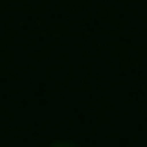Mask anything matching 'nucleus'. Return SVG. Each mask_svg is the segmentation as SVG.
Returning <instances> with one entry per match:
<instances>
[{
    "mask_svg": "<svg viewBox=\"0 0 147 147\" xmlns=\"http://www.w3.org/2000/svg\"><path fill=\"white\" fill-rule=\"evenodd\" d=\"M49 147H78V144H72V141H55V144H49Z\"/></svg>",
    "mask_w": 147,
    "mask_h": 147,
    "instance_id": "1",
    "label": "nucleus"
}]
</instances>
